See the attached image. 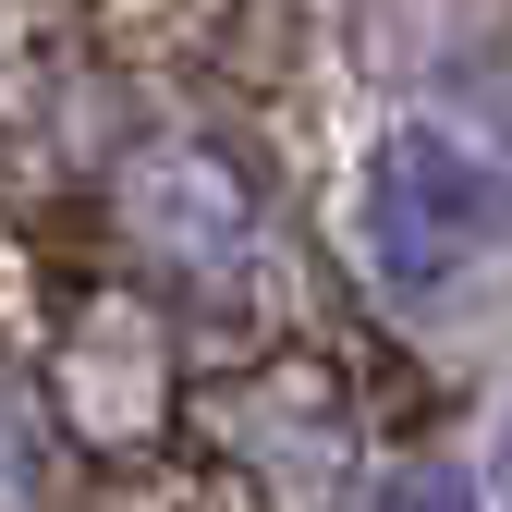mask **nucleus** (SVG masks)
<instances>
[{"label":"nucleus","mask_w":512,"mask_h":512,"mask_svg":"<svg viewBox=\"0 0 512 512\" xmlns=\"http://www.w3.org/2000/svg\"><path fill=\"white\" fill-rule=\"evenodd\" d=\"M476 232H488V183L439 147L427 122H403V135L378 147V171H366V256L391 281H439Z\"/></svg>","instance_id":"obj_1"},{"label":"nucleus","mask_w":512,"mask_h":512,"mask_svg":"<svg viewBox=\"0 0 512 512\" xmlns=\"http://www.w3.org/2000/svg\"><path fill=\"white\" fill-rule=\"evenodd\" d=\"M366 512H476V488H464V476H439V464H403V476H378Z\"/></svg>","instance_id":"obj_3"},{"label":"nucleus","mask_w":512,"mask_h":512,"mask_svg":"<svg viewBox=\"0 0 512 512\" xmlns=\"http://www.w3.org/2000/svg\"><path fill=\"white\" fill-rule=\"evenodd\" d=\"M37 488H49V427L25 403V378L0 366V512H37Z\"/></svg>","instance_id":"obj_2"}]
</instances>
